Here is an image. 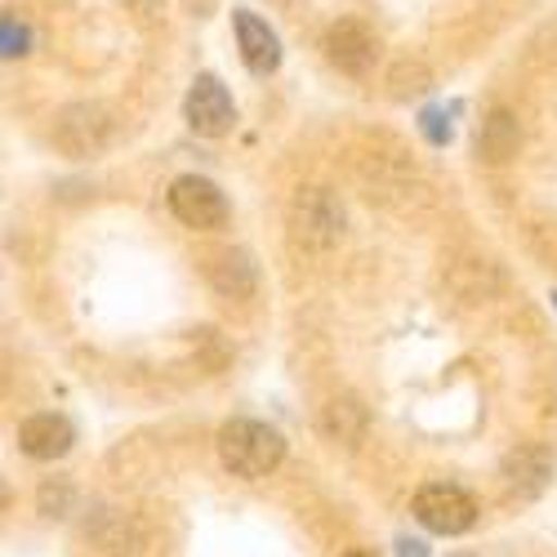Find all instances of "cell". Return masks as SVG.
I'll list each match as a JSON object with an SVG mask.
<instances>
[{"label":"cell","mask_w":557,"mask_h":557,"mask_svg":"<svg viewBox=\"0 0 557 557\" xmlns=\"http://www.w3.org/2000/svg\"><path fill=\"white\" fill-rule=\"evenodd\" d=\"M414 518L420 527H429L433 535H463L478 522V504L469 491H459L450 482H429L414 495Z\"/></svg>","instance_id":"cell-2"},{"label":"cell","mask_w":557,"mask_h":557,"mask_svg":"<svg viewBox=\"0 0 557 557\" xmlns=\"http://www.w3.org/2000/svg\"><path fill=\"white\" fill-rule=\"evenodd\" d=\"M344 557H375V553H370V548H352V553H344Z\"/></svg>","instance_id":"cell-18"},{"label":"cell","mask_w":557,"mask_h":557,"mask_svg":"<svg viewBox=\"0 0 557 557\" xmlns=\"http://www.w3.org/2000/svg\"><path fill=\"white\" fill-rule=\"evenodd\" d=\"M72 442H76V429L54 410L32 414V420H23V429H18V450L27 459H63L72 450Z\"/></svg>","instance_id":"cell-7"},{"label":"cell","mask_w":557,"mask_h":557,"mask_svg":"<svg viewBox=\"0 0 557 557\" xmlns=\"http://www.w3.org/2000/svg\"><path fill=\"white\" fill-rule=\"evenodd\" d=\"M286 455V442L276 429L259 420H227L219 429V459L232 478H268Z\"/></svg>","instance_id":"cell-1"},{"label":"cell","mask_w":557,"mask_h":557,"mask_svg":"<svg viewBox=\"0 0 557 557\" xmlns=\"http://www.w3.org/2000/svg\"><path fill=\"white\" fill-rule=\"evenodd\" d=\"M170 210H174L178 223H188V227H197V232H214V227L227 223V197L214 188L210 178H201V174L174 178Z\"/></svg>","instance_id":"cell-4"},{"label":"cell","mask_w":557,"mask_h":557,"mask_svg":"<svg viewBox=\"0 0 557 557\" xmlns=\"http://www.w3.org/2000/svg\"><path fill=\"white\" fill-rule=\"evenodd\" d=\"M121 5L129 14H138V18H157L161 14V0H121Z\"/></svg>","instance_id":"cell-15"},{"label":"cell","mask_w":557,"mask_h":557,"mask_svg":"<svg viewBox=\"0 0 557 557\" xmlns=\"http://www.w3.org/2000/svg\"><path fill=\"white\" fill-rule=\"evenodd\" d=\"M210 282L227 299H250L255 295V268L246 263V255H214L210 259Z\"/></svg>","instance_id":"cell-12"},{"label":"cell","mask_w":557,"mask_h":557,"mask_svg":"<svg viewBox=\"0 0 557 557\" xmlns=\"http://www.w3.org/2000/svg\"><path fill=\"white\" fill-rule=\"evenodd\" d=\"M397 557H429L424 540H397Z\"/></svg>","instance_id":"cell-16"},{"label":"cell","mask_w":557,"mask_h":557,"mask_svg":"<svg viewBox=\"0 0 557 557\" xmlns=\"http://www.w3.org/2000/svg\"><path fill=\"white\" fill-rule=\"evenodd\" d=\"M188 5H193L197 14H210V10H214V0H188Z\"/></svg>","instance_id":"cell-17"},{"label":"cell","mask_w":557,"mask_h":557,"mask_svg":"<svg viewBox=\"0 0 557 557\" xmlns=\"http://www.w3.org/2000/svg\"><path fill=\"white\" fill-rule=\"evenodd\" d=\"M321 433L339 446H357L366 433V406L357 397H335L326 410H321Z\"/></svg>","instance_id":"cell-11"},{"label":"cell","mask_w":557,"mask_h":557,"mask_svg":"<svg viewBox=\"0 0 557 557\" xmlns=\"http://www.w3.org/2000/svg\"><path fill=\"white\" fill-rule=\"evenodd\" d=\"M518 144H522V129L513 121V112H491L486 125H482V138H478V152L491 161V165H504L508 157H518Z\"/></svg>","instance_id":"cell-10"},{"label":"cell","mask_w":557,"mask_h":557,"mask_svg":"<svg viewBox=\"0 0 557 557\" xmlns=\"http://www.w3.org/2000/svg\"><path fill=\"white\" fill-rule=\"evenodd\" d=\"M0 36H5V54H10V59L27 54V32L14 23V14H5V23H0Z\"/></svg>","instance_id":"cell-13"},{"label":"cell","mask_w":557,"mask_h":557,"mask_svg":"<svg viewBox=\"0 0 557 557\" xmlns=\"http://www.w3.org/2000/svg\"><path fill=\"white\" fill-rule=\"evenodd\" d=\"M420 129L429 134V144H446V138H450V125L442 121V112H437V108H429V112L420 116Z\"/></svg>","instance_id":"cell-14"},{"label":"cell","mask_w":557,"mask_h":557,"mask_svg":"<svg viewBox=\"0 0 557 557\" xmlns=\"http://www.w3.org/2000/svg\"><path fill=\"white\" fill-rule=\"evenodd\" d=\"M331 67H339L344 76H370V67L380 63V36L370 32L361 18H339L326 27V40H321Z\"/></svg>","instance_id":"cell-3"},{"label":"cell","mask_w":557,"mask_h":557,"mask_svg":"<svg viewBox=\"0 0 557 557\" xmlns=\"http://www.w3.org/2000/svg\"><path fill=\"white\" fill-rule=\"evenodd\" d=\"M183 112H188V125H193L201 138H223L232 125H237V108H232V95L223 89V81L210 76V72L193 81Z\"/></svg>","instance_id":"cell-5"},{"label":"cell","mask_w":557,"mask_h":557,"mask_svg":"<svg viewBox=\"0 0 557 557\" xmlns=\"http://www.w3.org/2000/svg\"><path fill=\"white\" fill-rule=\"evenodd\" d=\"M54 144L67 152V157H95L112 144V116L95 103H81V108H67L54 125Z\"/></svg>","instance_id":"cell-6"},{"label":"cell","mask_w":557,"mask_h":557,"mask_svg":"<svg viewBox=\"0 0 557 557\" xmlns=\"http://www.w3.org/2000/svg\"><path fill=\"white\" fill-rule=\"evenodd\" d=\"M553 478V455L544 446H518L504 455V486L513 495H540Z\"/></svg>","instance_id":"cell-9"},{"label":"cell","mask_w":557,"mask_h":557,"mask_svg":"<svg viewBox=\"0 0 557 557\" xmlns=\"http://www.w3.org/2000/svg\"><path fill=\"white\" fill-rule=\"evenodd\" d=\"M232 23H237V45H242L246 67L255 76L276 72V63H282V40H276V32L259 14H250V10H237V14H232Z\"/></svg>","instance_id":"cell-8"},{"label":"cell","mask_w":557,"mask_h":557,"mask_svg":"<svg viewBox=\"0 0 557 557\" xmlns=\"http://www.w3.org/2000/svg\"><path fill=\"white\" fill-rule=\"evenodd\" d=\"M553 308H557V295H553Z\"/></svg>","instance_id":"cell-19"},{"label":"cell","mask_w":557,"mask_h":557,"mask_svg":"<svg viewBox=\"0 0 557 557\" xmlns=\"http://www.w3.org/2000/svg\"><path fill=\"white\" fill-rule=\"evenodd\" d=\"M276 5H286V0H276Z\"/></svg>","instance_id":"cell-20"}]
</instances>
